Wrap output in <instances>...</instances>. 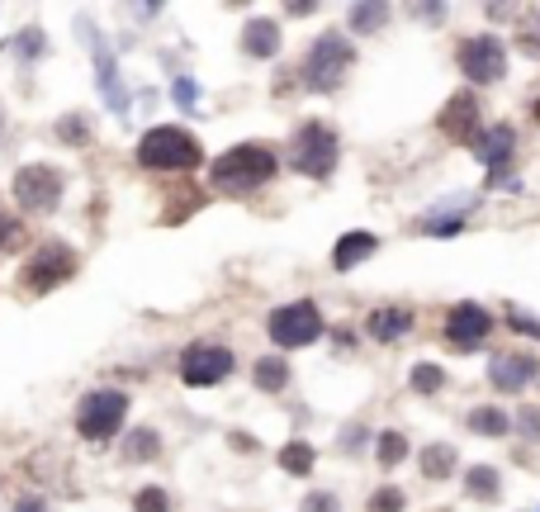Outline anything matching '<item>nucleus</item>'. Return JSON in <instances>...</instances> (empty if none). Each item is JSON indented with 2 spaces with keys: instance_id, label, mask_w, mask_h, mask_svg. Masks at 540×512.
<instances>
[{
  "instance_id": "obj_40",
  "label": "nucleus",
  "mask_w": 540,
  "mask_h": 512,
  "mask_svg": "<svg viewBox=\"0 0 540 512\" xmlns=\"http://www.w3.org/2000/svg\"><path fill=\"white\" fill-rule=\"evenodd\" d=\"M10 512H53V508H48V498L24 494V498H19V503H15V508H10Z\"/></svg>"
},
{
  "instance_id": "obj_33",
  "label": "nucleus",
  "mask_w": 540,
  "mask_h": 512,
  "mask_svg": "<svg viewBox=\"0 0 540 512\" xmlns=\"http://www.w3.org/2000/svg\"><path fill=\"white\" fill-rule=\"evenodd\" d=\"M171 95H176V105H180V110H195V105H199V95H204V91H199V81H195V76H185V72H180V76H171Z\"/></svg>"
},
{
  "instance_id": "obj_32",
  "label": "nucleus",
  "mask_w": 540,
  "mask_h": 512,
  "mask_svg": "<svg viewBox=\"0 0 540 512\" xmlns=\"http://www.w3.org/2000/svg\"><path fill=\"white\" fill-rule=\"evenodd\" d=\"M370 512H403L408 508V498H403V489H394V484H384V489H375L370 494V503H365Z\"/></svg>"
},
{
  "instance_id": "obj_23",
  "label": "nucleus",
  "mask_w": 540,
  "mask_h": 512,
  "mask_svg": "<svg viewBox=\"0 0 540 512\" xmlns=\"http://www.w3.org/2000/svg\"><path fill=\"white\" fill-rule=\"evenodd\" d=\"M498 489H503V475H498L493 465H469V470H465V494L469 498L493 503V498H498Z\"/></svg>"
},
{
  "instance_id": "obj_43",
  "label": "nucleus",
  "mask_w": 540,
  "mask_h": 512,
  "mask_svg": "<svg viewBox=\"0 0 540 512\" xmlns=\"http://www.w3.org/2000/svg\"><path fill=\"white\" fill-rule=\"evenodd\" d=\"M417 19H436L441 24L446 19V5H417Z\"/></svg>"
},
{
  "instance_id": "obj_31",
  "label": "nucleus",
  "mask_w": 540,
  "mask_h": 512,
  "mask_svg": "<svg viewBox=\"0 0 540 512\" xmlns=\"http://www.w3.org/2000/svg\"><path fill=\"white\" fill-rule=\"evenodd\" d=\"M133 512H171V494L157 489V484H147V489L133 494Z\"/></svg>"
},
{
  "instance_id": "obj_36",
  "label": "nucleus",
  "mask_w": 540,
  "mask_h": 512,
  "mask_svg": "<svg viewBox=\"0 0 540 512\" xmlns=\"http://www.w3.org/2000/svg\"><path fill=\"white\" fill-rule=\"evenodd\" d=\"M507 418H512V427H517L522 437L540 441V408H517V413H507Z\"/></svg>"
},
{
  "instance_id": "obj_15",
  "label": "nucleus",
  "mask_w": 540,
  "mask_h": 512,
  "mask_svg": "<svg viewBox=\"0 0 540 512\" xmlns=\"http://www.w3.org/2000/svg\"><path fill=\"white\" fill-rule=\"evenodd\" d=\"M536 375H540L536 356H526V351H498V356L488 361V380H493V389H503V394L526 389Z\"/></svg>"
},
{
  "instance_id": "obj_7",
  "label": "nucleus",
  "mask_w": 540,
  "mask_h": 512,
  "mask_svg": "<svg viewBox=\"0 0 540 512\" xmlns=\"http://www.w3.org/2000/svg\"><path fill=\"white\" fill-rule=\"evenodd\" d=\"M128 418V394L124 389H90L86 399L76 403V432L81 441H109Z\"/></svg>"
},
{
  "instance_id": "obj_44",
  "label": "nucleus",
  "mask_w": 540,
  "mask_h": 512,
  "mask_svg": "<svg viewBox=\"0 0 540 512\" xmlns=\"http://www.w3.org/2000/svg\"><path fill=\"white\" fill-rule=\"evenodd\" d=\"M0 128H5V105H0Z\"/></svg>"
},
{
  "instance_id": "obj_21",
  "label": "nucleus",
  "mask_w": 540,
  "mask_h": 512,
  "mask_svg": "<svg viewBox=\"0 0 540 512\" xmlns=\"http://www.w3.org/2000/svg\"><path fill=\"white\" fill-rule=\"evenodd\" d=\"M313 465H318V451H313V441L294 437V441H285V446H280V470H285V475L308 479V475H313Z\"/></svg>"
},
{
  "instance_id": "obj_3",
  "label": "nucleus",
  "mask_w": 540,
  "mask_h": 512,
  "mask_svg": "<svg viewBox=\"0 0 540 512\" xmlns=\"http://www.w3.org/2000/svg\"><path fill=\"white\" fill-rule=\"evenodd\" d=\"M351 67H356V43L346 34H337V29H323V34L308 43L299 81H304L308 91L332 95V91H342V81L351 76Z\"/></svg>"
},
{
  "instance_id": "obj_16",
  "label": "nucleus",
  "mask_w": 540,
  "mask_h": 512,
  "mask_svg": "<svg viewBox=\"0 0 540 512\" xmlns=\"http://www.w3.org/2000/svg\"><path fill=\"white\" fill-rule=\"evenodd\" d=\"M413 332V309H403V304H384L365 318V337H375V342H403Z\"/></svg>"
},
{
  "instance_id": "obj_11",
  "label": "nucleus",
  "mask_w": 540,
  "mask_h": 512,
  "mask_svg": "<svg viewBox=\"0 0 540 512\" xmlns=\"http://www.w3.org/2000/svg\"><path fill=\"white\" fill-rule=\"evenodd\" d=\"M512 152H517V128H512V124H488L484 133H479V143H474V157L484 162L488 185H498V190H522V181H517V176L507 181Z\"/></svg>"
},
{
  "instance_id": "obj_39",
  "label": "nucleus",
  "mask_w": 540,
  "mask_h": 512,
  "mask_svg": "<svg viewBox=\"0 0 540 512\" xmlns=\"http://www.w3.org/2000/svg\"><path fill=\"white\" fill-rule=\"evenodd\" d=\"M365 441H370L365 422H346V427H342V446H346V451H356V446H365Z\"/></svg>"
},
{
  "instance_id": "obj_14",
  "label": "nucleus",
  "mask_w": 540,
  "mask_h": 512,
  "mask_svg": "<svg viewBox=\"0 0 540 512\" xmlns=\"http://www.w3.org/2000/svg\"><path fill=\"white\" fill-rule=\"evenodd\" d=\"M86 43H90V57H95V81H100L105 105L114 114H124L128 110V91H124V81H119V62H114V53H109V43L100 38V29H90V24H86Z\"/></svg>"
},
{
  "instance_id": "obj_42",
  "label": "nucleus",
  "mask_w": 540,
  "mask_h": 512,
  "mask_svg": "<svg viewBox=\"0 0 540 512\" xmlns=\"http://www.w3.org/2000/svg\"><path fill=\"white\" fill-rule=\"evenodd\" d=\"M526 114H531V124H540V81L531 86V95H526Z\"/></svg>"
},
{
  "instance_id": "obj_1",
  "label": "nucleus",
  "mask_w": 540,
  "mask_h": 512,
  "mask_svg": "<svg viewBox=\"0 0 540 512\" xmlns=\"http://www.w3.org/2000/svg\"><path fill=\"white\" fill-rule=\"evenodd\" d=\"M280 176V157L270 152L266 143H237L228 147L223 157H214L209 166V185L223 190V195H247V190H261Z\"/></svg>"
},
{
  "instance_id": "obj_13",
  "label": "nucleus",
  "mask_w": 540,
  "mask_h": 512,
  "mask_svg": "<svg viewBox=\"0 0 540 512\" xmlns=\"http://www.w3.org/2000/svg\"><path fill=\"white\" fill-rule=\"evenodd\" d=\"M436 128L446 133L450 143H460L474 152V143H479V133H484V119H479V100H474V91H455L446 100V110L436 114Z\"/></svg>"
},
{
  "instance_id": "obj_27",
  "label": "nucleus",
  "mask_w": 540,
  "mask_h": 512,
  "mask_svg": "<svg viewBox=\"0 0 540 512\" xmlns=\"http://www.w3.org/2000/svg\"><path fill=\"white\" fill-rule=\"evenodd\" d=\"M375 460L384 465V470H394L398 460H408V437L394 432V427H389V432H379V437H375Z\"/></svg>"
},
{
  "instance_id": "obj_6",
  "label": "nucleus",
  "mask_w": 540,
  "mask_h": 512,
  "mask_svg": "<svg viewBox=\"0 0 540 512\" xmlns=\"http://www.w3.org/2000/svg\"><path fill=\"white\" fill-rule=\"evenodd\" d=\"M76 266H81L76 247H67V242H43V247L19 266V290L24 294H53L57 285L72 280Z\"/></svg>"
},
{
  "instance_id": "obj_17",
  "label": "nucleus",
  "mask_w": 540,
  "mask_h": 512,
  "mask_svg": "<svg viewBox=\"0 0 540 512\" xmlns=\"http://www.w3.org/2000/svg\"><path fill=\"white\" fill-rule=\"evenodd\" d=\"M375 252H379V238H375V233H365V228H351V233H342V238H337V247H332V271H356L360 261H370Z\"/></svg>"
},
{
  "instance_id": "obj_8",
  "label": "nucleus",
  "mask_w": 540,
  "mask_h": 512,
  "mask_svg": "<svg viewBox=\"0 0 540 512\" xmlns=\"http://www.w3.org/2000/svg\"><path fill=\"white\" fill-rule=\"evenodd\" d=\"M455 67L469 86H493L507 72V43L498 34H469L455 48Z\"/></svg>"
},
{
  "instance_id": "obj_2",
  "label": "nucleus",
  "mask_w": 540,
  "mask_h": 512,
  "mask_svg": "<svg viewBox=\"0 0 540 512\" xmlns=\"http://www.w3.org/2000/svg\"><path fill=\"white\" fill-rule=\"evenodd\" d=\"M204 162V147L190 128L180 124H157L138 138V166L143 171H162V176H176V171H195Z\"/></svg>"
},
{
  "instance_id": "obj_10",
  "label": "nucleus",
  "mask_w": 540,
  "mask_h": 512,
  "mask_svg": "<svg viewBox=\"0 0 540 512\" xmlns=\"http://www.w3.org/2000/svg\"><path fill=\"white\" fill-rule=\"evenodd\" d=\"M237 356L223 342H190V347L180 351V380L190 384V389H214L233 375Z\"/></svg>"
},
{
  "instance_id": "obj_5",
  "label": "nucleus",
  "mask_w": 540,
  "mask_h": 512,
  "mask_svg": "<svg viewBox=\"0 0 540 512\" xmlns=\"http://www.w3.org/2000/svg\"><path fill=\"white\" fill-rule=\"evenodd\" d=\"M266 337L275 342L280 351H299V347H313L323 337V309L313 299H294V304H280L270 309L266 318Z\"/></svg>"
},
{
  "instance_id": "obj_30",
  "label": "nucleus",
  "mask_w": 540,
  "mask_h": 512,
  "mask_svg": "<svg viewBox=\"0 0 540 512\" xmlns=\"http://www.w3.org/2000/svg\"><path fill=\"white\" fill-rule=\"evenodd\" d=\"M57 138H62L67 147H86L90 143L86 114H62V119H57Z\"/></svg>"
},
{
  "instance_id": "obj_34",
  "label": "nucleus",
  "mask_w": 540,
  "mask_h": 512,
  "mask_svg": "<svg viewBox=\"0 0 540 512\" xmlns=\"http://www.w3.org/2000/svg\"><path fill=\"white\" fill-rule=\"evenodd\" d=\"M19 242H24V223H19L10 209H0V252H10Z\"/></svg>"
},
{
  "instance_id": "obj_20",
  "label": "nucleus",
  "mask_w": 540,
  "mask_h": 512,
  "mask_svg": "<svg viewBox=\"0 0 540 512\" xmlns=\"http://www.w3.org/2000/svg\"><path fill=\"white\" fill-rule=\"evenodd\" d=\"M289 375H294V370H289L285 356H261V361L252 366V384L261 389V394H285Z\"/></svg>"
},
{
  "instance_id": "obj_19",
  "label": "nucleus",
  "mask_w": 540,
  "mask_h": 512,
  "mask_svg": "<svg viewBox=\"0 0 540 512\" xmlns=\"http://www.w3.org/2000/svg\"><path fill=\"white\" fill-rule=\"evenodd\" d=\"M465 427L474 437H507L512 432V418H507L503 408H493V403H474L465 413Z\"/></svg>"
},
{
  "instance_id": "obj_25",
  "label": "nucleus",
  "mask_w": 540,
  "mask_h": 512,
  "mask_svg": "<svg viewBox=\"0 0 540 512\" xmlns=\"http://www.w3.org/2000/svg\"><path fill=\"white\" fill-rule=\"evenodd\" d=\"M124 456L138 460V465H147V460L162 456V437H157L152 427H133V432H128V441H124Z\"/></svg>"
},
{
  "instance_id": "obj_22",
  "label": "nucleus",
  "mask_w": 540,
  "mask_h": 512,
  "mask_svg": "<svg viewBox=\"0 0 540 512\" xmlns=\"http://www.w3.org/2000/svg\"><path fill=\"white\" fill-rule=\"evenodd\" d=\"M417 465H422V479H450L455 475V446L450 441H432V446H422V456H417Z\"/></svg>"
},
{
  "instance_id": "obj_28",
  "label": "nucleus",
  "mask_w": 540,
  "mask_h": 512,
  "mask_svg": "<svg viewBox=\"0 0 540 512\" xmlns=\"http://www.w3.org/2000/svg\"><path fill=\"white\" fill-rule=\"evenodd\" d=\"M517 48H522L526 57H540V5L536 10H522V24H517Z\"/></svg>"
},
{
  "instance_id": "obj_41",
  "label": "nucleus",
  "mask_w": 540,
  "mask_h": 512,
  "mask_svg": "<svg viewBox=\"0 0 540 512\" xmlns=\"http://www.w3.org/2000/svg\"><path fill=\"white\" fill-rule=\"evenodd\" d=\"M228 446H233V451H242V456H252L256 437H247V432H228Z\"/></svg>"
},
{
  "instance_id": "obj_38",
  "label": "nucleus",
  "mask_w": 540,
  "mask_h": 512,
  "mask_svg": "<svg viewBox=\"0 0 540 512\" xmlns=\"http://www.w3.org/2000/svg\"><path fill=\"white\" fill-rule=\"evenodd\" d=\"M507 323H512V332H526V337H536V342H540V318H531V313H512V309H507Z\"/></svg>"
},
{
  "instance_id": "obj_4",
  "label": "nucleus",
  "mask_w": 540,
  "mask_h": 512,
  "mask_svg": "<svg viewBox=\"0 0 540 512\" xmlns=\"http://www.w3.org/2000/svg\"><path fill=\"white\" fill-rule=\"evenodd\" d=\"M289 171H299L308 181H327L337 162H342V138H337V128L323 124V119H308V124L294 128V138H289V152H285Z\"/></svg>"
},
{
  "instance_id": "obj_29",
  "label": "nucleus",
  "mask_w": 540,
  "mask_h": 512,
  "mask_svg": "<svg viewBox=\"0 0 540 512\" xmlns=\"http://www.w3.org/2000/svg\"><path fill=\"white\" fill-rule=\"evenodd\" d=\"M417 233H427V238H455V233H465V214H427V219L417 223Z\"/></svg>"
},
{
  "instance_id": "obj_35",
  "label": "nucleus",
  "mask_w": 540,
  "mask_h": 512,
  "mask_svg": "<svg viewBox=\"0 0 540 512\" xmlns=\"http://www.w3.org/2000/svg\"><path fill=\"white\" fill-rule=\"evenodd\" d=\"M43 48H48V43H43V29H24V34L15 38V53L24 57V62H34V57H43Z\"/></svg>"
},
{
  "instance_id": "obj_26",
  "label": "nucleus",
  "mask_w": 540,
  "mask_h": 512,
  "mask_svg": "<svg viewBox=\"0 0 540 512\" xmlns=\"http://www.w3.org/2000/svg\"><path fill=\"white\" fill-rule=\"evenodd\" d=\"M408 384H413V394L432 399V394H441V389H446V370L436 366V361H417L413 375H408Z\"/></svg>"
},
{
  "instance_id": "obj_9",
  "label": "nucleus",
  "mask_w": 540,
  "mask_h": 512,
  "mask_svg": "<svg viewBox=\"0 0 540 512\" xmlns=\"http://www.w3.org/2000/svg\"><path fill=\"white\" fill-rule=\"evenodd\" d=\"M10 190H15V200H19L24 214H53L57 204H62L67 176H62L57 166H48V162H29V166H19L15 171Z\"/></svg>"
},
{
  "instance_id": "obj_37",
  "label": "nucleus",
  "mask_w": 540,
  "mask_h": 512,
  "mask_svg": "<svg viewBox=\"0 0 540 512\" xmlns=\"http://www.w3.org/2000/svg\"><path fill=\"white\" fill-rule=\"evenodd\" d=\"M299 512H342V498L337 494H308Z\"/></svg>"
},
{
  "instance_id": "obj_24",
  "label": "nucleus",
  "mask_w": 540,
  "mask_h": 512,
  "mask_svg": "<svg viewBox=\"0 0 540 512\" xmlns=\"http://www.w3.org/2000/svg\"><path fill=\"white\" fill-rule=\"evenodd\" d=\"M389 5H379V0H370V5H351L346 10V24H351V34H379L384 24H389Z\"/></svg>"
},
{
  "instance_id": "obj_18",
  "label": "nucleus",
  "mask_w": 540,
  "mask_h": 512,
  "mask_svg": "<svg viewBox=\"0 0 540 512\" xmlns=\"http://www.w3.org/2000/svg\"><path fill=\"white\" fill-rule=\"evenodd\" d=\"M280 48H285V34H280L275 19H247V29H242V53L256 57V62H270Z\"/></svg>"
},
{
  "instance_id": "obj_12",
  "label": "nucleus",
  "mask_w": 540,
  "mask_h": 512,
  "mask_svg": "<svg viewBox=\"0 0 540 512\" xmlns=\"http://www.w3.org/2000/svg\"><path fill=\"white\" fill-rule=\"evenodd\" d=\"M488 332H493V313H488L484 304H474V299L450 304V313H446V342L455 351H479L488 342Z\"/></svg>"
}]
</instances>
